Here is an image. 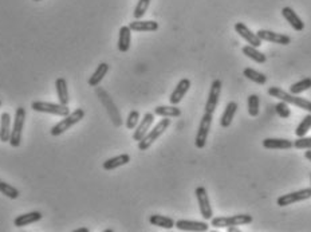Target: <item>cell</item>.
<instances>
[{
  "instance_id": "obj_1",
  "label": "cell",
  "mask_w": 311,
  "mask_h": 232,
  "mask_svg": "<svg viewBox=\"0 0 311 232\" xmlns=\"http://www.w3.org/2000/svg\"><path fill=\"white\" fill-rule=\"evenodd\" d=\"M221 86H223V83H221L220 79H213L212 83H211V90H209L208 98H207V102H205L204 114H203L200 125H199L196 138H194V145H196L197 149H203L207 144L209 129H211V125H212L213 113H215L217 105H219Z\"/></svg>"
},
{
  "instance_id": "obj_2",
  "label": "cell",
  "mask_w": 311,
  "mask_h": 232,
  "mask_svg": "<svg viewBox=\"0 0 311 232\" xmlns=\"http://www.w3.org/2000/svg\"><path fill=\"white\" fill-rule=\"evenodd\" d=\"M267 93L271 97L279 98L280 101L291 103V105L299 107L302 110H306L308 111V113H311V101L306 100V98H300V97L295 96V94H291L290 92H286V90L278 88V86H272V88H270L267 90Z\"/></svg>"
},
{
  "instance_id": "obj_3",
  "label": "cell",
  "mask_w": 311,
  "mask_h": 232,
  "mask_svg": "<svg viewBox=\"0 0 311 232\" xmlns=\"http://www.w3.org/2000/svg\"><path fill=\"white\" fill-rule=\"evenodd\" d=\"M169 126H171V120H169V117H162V120L158 121L157 125L154 126L152 130H149V132L147 133V136L144 137L143 140L138 141L139 151L141 152L148 151V149L152 147V144H153L154 141H157L158 138L164 134L165 130L168 129Z\"/></svg>"
},
{
  "instance_id": "obj_4",
  "label": "cell",
  "mask_w": 311,
  "mask_h": 232,
  "mask_svg": "<svg viewBox=\"0 0 311 232\" xmlns=\"http://www.w3.org/2000/svg\"><path fill=\"white\" fill-rule=\"evenodd\" d=\"M83 117H84L83 109H75L73 113H70V114H67L66 117H63V120H61L58 124H55V125L52 126L51 130H50L51 136L52 137L61 136V134H63L65 132H67L70 128H73L75 124L81 122L82 120H83Z\"/></svg>"
},
{
  "instance_id": "obj_5",
  "label": "cell",
  "mask_w": 311,
  "mask_h": 232,
  "mask_svg": "<svg viewBox=\"0 0 311 232\" xmlns=\"http://www.w3.org/2000/svg\"><path fill=\"white\" fill-rule=\"evenodd\" d=\"M252 216L248 214L234 215V216H217L211 219V224L216 228H228L231 225H245L252 223Z\"/></svg>"
},
{
  "instance_id": "obj_6",
  "label": "cell",
  "mask_w": 311,
  "mask_h": 232,
  "mask_svg": "<svg viewBox=\"0 0 311 232\" xmlns=\"http://www.w3.org/2000/svg\"><path fill=\"white\" fill-rule=\"evenodd\" d=\"M24 121H26V109L20 106L15 110L14 126H12L11 137H10V145L12 148H19L22 144V133L23 128H24Z\"/></svg>"
},
{
  "instance_id": "obj_7",
  "label": "cell",
  "mask_w": 311,
  "mask_h": 232,
  "mask_svg": "<svg viewBox=\"0 0 311 232\" xmlns=\"http://www.w3.org/2000/svg\"><path fill=\"white\" fill-rule=\"evenodd\" d=\"M95 93H97V97L99 98L101 103H102L103 106H105V109H106L107 114H109L111 122H113L117 128L118 126H121L122 125L121 114H120V111H118L117 106H116V103H114L113 100H111V97L107 94V92H105L102 88H98V86L95 89Z\"/></svg>"
},
{
  "instance_id": "obj_8",
  "label": "cell",
  "mask_w": 311,
  "mask_h": 232,
  "mask_svg": "<svg viewBox=\"0 0 311 232\" xmlns=\"http://www.w3.org/2000/svg\"><path fill=\"white\" fill-rule=\"evenodd\" d=\"M31 109L38 113H47V114L59 115V117H66L70 114V109L67 105L62 103H52L44 102V101H34L31 103Z\"/></svg>"
},
{
  "instance_id": "obj_9",
  "label": "cell",
  "mask_w": 311,
  "mask_h": 232,
  "mask_svg": "<svg viewBox=\"0 0 311 232\" xmlns=\"http://www.w3.org/2000/svg\"><path fill=\"white\" fill-rule=\"evenodd\" d=\"M194 195H196V199H197L202 218L204 220H211L213 218V211L212 207H211V201H209L208 192H207L205 187H203V185L197 187L196 191H194Z\"/></svg>"
},
{
  "instance_id": "obj_10",
  "label": "cell",
  "mask_w": 311,
  "mask_h": 232,
  "mask_svg": "<svg viewBox=\"0 0 311 232\" xmlns=\"http://www.w3.org/2000/svg\"><path fill=\"white\" fill-rule=\"evenodd\" d=\"M311 197V187L310 188H303L299 189V191L291 192V193H286V195L279 196L278 200H276V204L279 207H287L291 206L294 203H298V201H303V200H307Z\"/></svg>"
},
{
  "instance_id": "obj_11",
  "label": "cell",
  "mask_w": 311,
  "mask_h": 232,
  "mask_svg": "<svg viewBox=\"0 0 311 232\" xmlns=\"http://www.w3.org/2000/svg\"><path fill=\"white\" fill-rule=\"evenodd\" d=\"M257 35L262 39V41L271 42V43H275V44H280V46H287V44L291 43V38H290L289 35L274 33V31H270V30H259L257 33Z\"/></svg>"
},
{
  "instance_id": "obj_12",
  "label": "cell",
  "mask_w": 311,
  "mask_h": 232,
  "mask_svg": "<svg viewBox=\"0 0 311 232\" xmlns=\"http://www.w3.org/2000/svg\"><path fill=\"white\" fill-rule=\"evenodd\" d=\"M235 31H236L244 41L248 42L249 46H253V47H260V46H262V42L263 41L258 37L257 34L252 33L248 27L245 26L244 23H235Z\"/></svg>"
},
{
  "instance_id": "obj_13",
  "label": "cell",
  "mask_w": 311,
  "mask_h": 232,
  "mask_svg": "<svg viewBox=\"0 0 311 232\" xmlns=\"http://www.w3.org/2000/svg\"><path fill=\"white\" fill-rule=\"evenodd\" d=\"M153 122H154V113H149V111L145 113V114H144V118L141 120V122H139L138 125H137L134 133H133V140L134 141L143 140L144 137L147 136V133L150 130V128L153 125Z\"/></svg>"
},
{
  "instance_id": "obj_14",
  "label": "cell",
  "mask_w": 311,
  "mask_h": 232,
  "mask_svg": "<svg viewBox=\"0 0 311 232\" xmlns=\"http://www.w3.org/2000/svg\"><path fill=\"white\" fill-rule=\"evenodd\" d=\"M179 231H192V232H205L208 231L209 225L205 221H196V220H185V219H180L175 224Z\"/></svg>"
},
{
  "instance_id": "obj_15",
  "label": "cell",
  "mask_w": 311,
  "mask_h": 232,
  "mask_svg": "<svg viewBox=\"0 0 311 232\" xmlns=\"http://www.w3.org/2000/svg\"><path fill=\"white\" fill-rule=\"evenodd\" d=\"M189 89H190V79H188V78L180 79V82L177 83V86L172 92L171 97H169V102H171V105H179V103L183 101V98L185 97V94H187Z\"/></svg>"
},
{
  "instance_id": "obj_16",
  "label": "cell",
  "mask_w": 311,
  "mask_h": 232,
  "mask_svg": "<svg viewBox=\"0 0 311 232\" xmlns=\"http://www.w3.org/2000/svg\"><path fill=\"white\" fill-rule=\"evenodd\" d=\"M283 18L289 22V24L293 27L295 31H303L304 30V23L303 20L298 16V14L294 11L291 7H285L282 10Z\"/></svg>"
},
{
  "instance_id": "obj_17",
  "label": "cell",
  "mask_w": 311,
  "mask_h": 232,
  "mask_svg": "<svg viewBox=\"0 0 311 232\" xmlns=\"http://www.w3.org/2000/svg\"><path fill=\"white\" fill-rule=\"evenodd\" d=\"M11 130V115L8 111H4L0 114V141L2 142H10Z\"/></svg>"
},
{
  "instance_id": "obj_18",
  "label": "cell",
  "mask_w": 311,
  "mask_h": 232,
  "mask_svg": "<svg viewBox=\"0 0 311 232\" xmlns=\"http://www.w3.org/2000/svg\"><path fill=\"white\" fill-rule=\"evenodd\" d=\"M132 31L135 33H153V31H157L158 30V23L154 22V20H134L129 24Z\"/></svg>"
},
{
  "instance_id": "obj_19",
  "label": "cell",
  "mask_w": 311,
  "mask_h": 232,
  "mask_svg": "<svg viewBox=\"0 0 311 232\" xmlns=\"http://www.w3.org/2000/svg\"><path fill=\"white\" fill-rule=\"evenodd\" d=\"M238 109V103L235 102V101H231V102L227 103V106H225V109H224L223 111V115L220 118V125H221V128H230Z\"/></svg>"
},
{
  "instance_id": "obj_20",
  "label": "cell",
  "mask_w": 311,
  "mask_h": 232,
  "mask_svg": "<svg viewBox=\"0 0 311 232\" xmlns=\"http://www.w3.org/2000/svg\"><path fill=\"white\" fill-rule=\"evenodd\" d=\"M42 218H43V215H42L41 212L34 211V212L23 214V215H20V216H18V218H15L14 224H15V227L20 228V227H26V225H29V224L37 223V221L41 220Z\"/></svg>"
},
{
  "instance_id": "obj_21",
  "label": "cell",
  "mask_w": 311,
  "mask_h": 232,
  "mask_svg": "<svg viewBox=\"0 0 311 232\" xmlns=\"http://www.w3.org/2000/svg\"><path fill=\"white\" fill-rule=\"evenodd\" d=\"M130 162V156L128 153H122V155H118L116 157H111V159L106 160V161L102 164V168L105 170H114L120 168V166H124L126 164Z\"/></svg>"
},
{
  "instance_id": "obj_22",
  "label": "cell",
  "mask_w": 311,
  "mask_h": 232,
  "mask_svg": "<svg viewBox=\"0 0 311 232\" xmlns=\"http://www.w3.org/2000/svg\"><path fill=\"white\" fill-rule=\"evenodd\" d=\"M132 43V30L129 26H122L120 28V37H118V50L121 52L129 51Z\"/></svg>"
},
{
  "instance_id": "obj_23",
  "label": "cell",
  "mask_w": 311,
  "mask_h": 232,
  "mask_svg": "<svg viewBox=\"0 0 311 232\" xmlns=\"http://www.w3.org/2000/svg\"><path fill=\"white\" fill-rule=\"evenodd\" d=\"M55 89H56V96H58L59 103L67 105V106H69L70 97H69V89H67L66 79L62 77L56 78V81H55Z\"/></svg>"
},
{
  "instance_id": "obj_24",
  "label": "cell",
  "mask_w": 311,
  "mask_h": 232,
  "mask_svg": "<svg viewBox=\"0 0 311 232\" xmlns=\"http://www.w3.org/2000/svg\"><path fill=\"white\" fill-rule=\"evenodd\" d=\"M263 147L266 149H291L294 148V141L287 138H264Z\"/></svg>"
},
{
  "instance_id": "obj_25",
  "label": "cell",
  "mask_w": 311,
  "mask_h": 232,
  "mask_svg": "<svg viewBox=\"0 0 311 232\" xmlns=\"http://www.w3.org/2000/svg\"><path fill=\"white\" fill-rule=\"evenodd\" d=\"M107 71H109V65L105 62L99 63L98 66H97V69H95L94 73H93L92 77L89 78V85L92 86V88H97V86L102 82V79L105 78Z\"/></svg>"
},
{
  "instance_id": "obj_26",
  "label": "cell",
  "mask_w": 311,
  "mask_h": 232,
  "mask_svg": "<svg viewBox=\"0 0 311 232\" xmlns=\"http://www.w3.org/2000/svg\"><path fill=\"white\" fill-rule=\"evenodd\" d=\"M242 51H243V54L247 56V58L252 59L253 62H257V63L267 62V56H266V54L260 52L259 50H258V47H253V46H249V44H247V46H244V47L242 48Z\"/></svg>"
},
{
  "instance_id": "obj_27",
  "label": "cell",
  "mask_w": 311,
  "mask_h": 232,
  "mask_svg": "<svg viewBox=\"0 0 311 232\" xmlns=\"http://www.w3.org/2000/svg\"><path fill=\"white\" fill-rule=\"evenodd\" d=\"M149 223L152 225H156V227H161L165 229H171L175 227L176 221L173 220L172 218L169 216H162V215H152L149 218Z\"/></svg>"
},
{
  "instance_id": "obj_28",
  "label": "cell",
  "mask_w": 311,
  "mask_h": 232,
  "mask_svg": "<svg viewBox=\"0 0 311 232\" xmlns=\"http://www.w3.org/2000/svg\"><path fill=\"white\" fill-rule=\"evenodd\" d=\"M154 115L176 118L181 115V110H180L176 105H172V106H157L154 109Z\"/></svg>"
},
{
  "instance_id": "obj_29",
  "label": "cell",
  "mask_w": 311,
  "mask_h": 232,
  "mask_svg": "<svg viewBox=\"0 0 311 232\" xmlns=\"http://www.w3.org/2000/svg\"><path fill=\"white\" fill-rule=\"evenodd\" d=\"M243 75H244L245 78H248L249 81L258 83V85H264V83L267 82V77H266V74L259 73V71L253 70V69H251V67H245L244 70H243Z\"/></svg>"
},
{
  "instance_id": "obj_30",
  "label": "cell",
  "mask_w": 311,
  "mask_h": 232,
  "mask_svg": "<svg viewBox=\"0 0 311 232\" xmlns=\"http://www.w3.org/2000/svg\"><path fill=\"white\" fill-rule=\"evenodd\" d=\"M308 89H311V78H303V79H300V81L295 82V83L290 86L289 92L291 94L298 96V94H302V93L308 90Z\"/></svg>"
},
{
  "instance_id": "obj_31",
  "label": "cell",
  "mask_w": 311,
  "mask_h": 232,
  "mask_svg": "<svg viewBox=\"0 0 311 232\" xmlns=\"http://www.w3.org/2000/svg\"><path fill=\"white\" fill-rule=\"evenodd\" d=\"M0 193L12 200L18 199L19 195H20L19 189H16L14 185L8 184V183H4V181H0Z\"/></svg>"
},
{
  "instance_id": "obj_32",
  "label": "cell",
  "mask_w": 311,
  "mask_h": 232,
  "mask_svg": "<svg viewBox=\"0 0 311 232\" xmlns=\"http://www.w3.org/2000/svg\"><path fill=\"white\" fill-rule=\"evenodd\" d=\"M259 97L257 94H251L247 101V107H248V114L251 117H258L259 115Z\"/></svg>"
},
{
  "instance_id": "obj_33",
  "label": "cell",
  "mask_w": 311,
  "mask_h": 232,
  "mask_svg": "<svg viewBox=\"0 0 311 232\" xmlns=\"http://www.w3.org/2000/svg\"><path fill=\"white\" fill-rule=\"evenodd\" d=\"M150 2L152 0H138V3H137L134 8V12H133V16L135 18V20H138V19H141L144 15L147 14Z\"/></svg>"
},
{
  "instance_id": "obj_34",
  "label": "cell",
  "mask_w": 311,
  "mask_h": 232,
  "mask_svg": "<svg viewBox=\"0 0 311 232\" xmlns=\"http://www.w3.org/2000/svg\"><path fill=\"white\" fill-rule=\"evenodd\" d=\"M310 129H311V113L306 115V117L300 121V124L298 125L297 130H295V134H297L298 137H303L307 134V132Z\"/></svg>"
},
{
  "instance_id": "obj_35",
  "label": "cell",
  "mask_w": 311,
  "mask_h": 232,
  "mask_svg": "<svg viewBox=\"0 0 311 232\" xmlns=\"http://www.w3.org/2000/svg\"><path fill=\"white\" fill-rule=\"evenodd\" d=\"M275 110H276V114H278L280 118H289L290 115H291L289 103L285 102V101H280V102L276 103V106H275Z\"/></svg>"
},
{
  "instance_id": "obj_36",
  "label": "cell",
  "mask_w": 311,
  "mask_h": 232,
  "mask_svg": "<svg viewBox=\"0 0 311 232\" xmlns=\"http://www.w3.org/2000/svg\"><path fill=\"white\" fill-rule=\"evenodd\" d=\"M138 121H139L138 110H132L130 113H129L128 120H126V128H128L129 130L135 129L137 125H138Z\"/></svg>"
},
{
  "instance_id": "obj_37",
  "label": "cell",
  "mask_w": 311,
  "mask_h": 232,
  "mask_svg": "<svg viewBox=\"0 0 311 232\" xmlns=\"http://www.w3.org/2000/svg\"><path fill=\"white\" fill-rule=\"evenodd\" d=\"M294 148L297 149H311V137H298V140L294 141Z\"/></svg>"
},
{
  "instance_id": "obj_38",
  "label": "cell",
  "mask_w": 311,
  "mask_h": 232,
  "mask_svg": "<svg viewBox=\"0 0 311 232\" xmlns=\"http://www.w3.org/2000/svg\"><path fill=\"white\" fill-rule=\"evenodd\" d=\"M228 231H230V232H240V229L236 228V225H231V227H228Z\"/></svg>"
},
{
  "instance_id": "obj_39",
  "label": "cell",
  "mask_w": 311,
  "mask_h": 232,
  "mask_svg": "<svg viewBox=\"0 0 311 232\" xmlns=\"http://www.w3.org/2000/svg\"><path fill=\"white\" fill-rule=\"evenodd\" d=\"M304 157H306L308 161H311V149H307V152L304 153Z\"/></svg>"
},
{
  "instance_id": "obj_40",
  "label": "cell",
  "mask_w": 311,
  "mask_h": 232,
  "mask_svg": "<svg viewBox=\"0 0 311 232\" xmlns=\"http://www.w3.org/2000/svg\"><path fill=\"white\" fill-rule=\"evenodd\" d=\"M73 232H89L88 228H79V229H75V231Z\"/></svg>"
},
{
  "instance_id": "obj_41",
  "label": "cell",
  "mask_w": 311,
  "mask_h": 232,
  "mask_svg": "<svg viewBox=\"0 0 311 232\" xmlns=\"http://www.w3.org/2000/svg\"><path fill=\"white\" fill-rule=\"evenodd\" d=\"M34 2H41V0H34Z\"/></svg>"
},
{
  "instance_id": "obj_42",
  "label": "cell",
  "mask_w": 311,
  "mask_h": 232,
  "mask_svg": "<svg viewBox=\"0 0 311 232\" xmlns=\"http://www.w3.org/2000/svg\"><path fill=\"white\" fill-rule=\"evenodd\" d=\"M0 106H2V101H0Z\"/></svg>"
},
{
  "instance_id": "obj_43",
  "label": "cell",
  "mask_w": 311,
  "mask_h": 232,
  "mask_svg": "<svg viewBox=\"0 0 311 232\" xmlns=\"http://www.w3.org/2000/svg\"><path fill=\"white\" fill-rule=\"evenodd\" d=\"M0 181H2V180H0Z\"/></svg>"
}]
</instances>
